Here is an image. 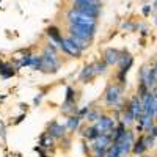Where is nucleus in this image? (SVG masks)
<instances>
[{"instance_id":"f257e3e1","label":"nucleus","mask_w":157,"mask_h":157,"mask_svg":"<svg viewBox=\"0 0 157 157\" xmlns=\"http://www.w3.org/2000/svg\"><path fill=\"white\" fill-rule=\"evenodd\" d=\"M61 66V61L57 57V47L49 43L43 52V72H52L55 74Z\"/></svg>"},{"instance_id":"f03ea898","label":"nucleus","mask_w":157,"mask_h":157,"mask_svg":"<svg viewBox=\"0 0 157 157\" xmlns=\"http://www.w3.org/2000/svg\"><path fill=\"white\" fill-rule=\"evenodd\" d=\"M123 91L124 86L120 83H110L105 90V94H104V101H105L107 107L115 109L116 105L121 104V98H123Z\"/></svg>"},{"instance_id":"7ed1b4c3","label":"nucleus","mask_w":157,"mask_h":157,"mask_svg":"<svg viewBox=\"0 0 157 157\" xmlns=\"http://www.w3.org/2000/svg\"><path fill=\"white\" fill-rule=\"evenodd\" d=\"M68 24L69 25H83V27H98V19H93V17H88L82 13H78L77 10H69L68 11Z\"/></svg>"},{"instance_id":"20e7f679","label":"nucleus","mask_w":157,"mask_h":157,"mask_svg":"<svg viewBox=\"0 0 157 157\" xmlns=\"http://www.w3.org/2000/svg\"><path fill=\"white\" fill-rule=\"evenodd\" d=\"M138 80L140 83H145L149 90H152L155 85H157V78H155V71L154 68L151 66H141V69L138 71Z\"/></svg>"},{"instance_id":"39448f33","label":"nucleus","mask_w":157,"mask_h":157,"mask_svg":"<svg viewBox=\"0 0 157 157\" xmlns=\"http://www.w3.org/2000/svg\"><path fill=\"white\" fill-rule=\"evenodd\" d=\"M116 124L118 123L115 121V118H112L110 115H101L99 120L94 123V126L98 127L101 134H113Z\"/></svg>"},{"instance_id":"423d86ee","label":"nucleus","mask_w":157,"mask_h":157,"mask_svg":"<svg viewBox=\"0 0 157 157\" xmlns=\"http://www.w3.org/2000/svg\"><path fill=\"white\" fill-rule=\"evenodd\" d=\"M98 27H83V25H69V35L78 36L86 41H91L96 35Z\"/></svg>"},{"instance_id":"0eeeda50","label":"nucleus","mask_w":157,"mask_h":157,"mask_svg":"<svg viewBox=\"0 0 157 157\" xmlns=\"http://www.w3.org/2000/svg\"><path fill=\"white\" fill-rule=\"evenodd\" d=\"M60 49H61L68 57H72V58H80V57H82V52H83L77 44H74V43L71 41L69 36L63 39V44H61Z\"/></svg>"},{"instance_id":"6e6552de","label":"nucleus","mask_w":157,"mask_h":157,"mask_svg":"<svg viewBox=\"0 0 157 157\" xmlns=\"http://www.w3.org/2000/svg\"><path fill=\"white\" fill-rule=\"evenodd\" d=\"M46 132L52 137V138H55V140H61L63 137H66L68 134V129L64 124H60L57 121H52L49 126H47V130Z\"/></svg>"},{"instance_id":"1a4fd4ad","label":"nucleus","mask_w":157,"mask_h":157,"mask_svg":"<svg viewBox=\"0 0 157 157\" xmlns=\"http://www.w3.org/2000/svg\"><path fill=\"white\" fill-rule=\"evenodd\" d=\"M134 143H135V135H134V132H132V130H127L126 135L123 137V140L120 141L121 157H127V154H129V152H132Z\"/></svg>"},{"instance_id":"9d476101","label":"nucleus","mask_w":157,"mask_h":157,"mask_svg":"<svg viewBox=\"0 0 157 157\" xmlns=\"http://www.w3.org/2000/svg\"><path fill=\"white\" fill-rule=\"evenodd\" d=\"M74 10H77L78 13L88 16V17H93V19H98L99 14H101V6H88V5H72Z\"/></svg>"},{"instance_id":"9b49d317","label":"nucleus","mask_w":157,"mask_h":157,"mask_svg":"<svg viewBox=\"0 0 157 157\" xmlns=\"http://www.w3.org/2000/svg\"><path fill=\"white\" fill-rule=\"evenodd\" d=\"M120 55H121V52L118 50V49H113V47H109L104 50V54H102V60L105 61L109 66H113V64H118V60H120Z\"/></svg>"},{"instance_id":"f8f14e48","label":"nucleus","mask_w":157,"mask_h":157,"mask_svg":"<svg viewBox=\"0 0 157 157\" xmlns=\"http://www.w3.org/2000/svg\"><path fill=\"white\" fill-rule=\"evenodd\" d=\"M94 77H98V75H96V72H94L93 63L85 64L83 69L80 71V75H78V78H80V82H82V83H88V82H91Z\"/></svg>"},{"instance_id":"ddd939ff","label":"nucleus","mask_w":157,"mask_h":157,"mask_svg":"<svg viewBox=\"0 0 157 157\" xmlns=\"http://www.w3.org/2000/svg\"><path fill=\"white\" fill-rule=\"evenodd\" d=\"M61 113L68 115V116L77 115V113H78V107H77L75 99H64L63 105H61Z\"/></svg>"},{"instance_id":"4468645a","label":"nucleus","mask_w":157,"mask_h":157,"mask_svg":"<svg viewBox=\"0 0 157 157\" xmlns=\"http://www.w3.org/2000/svg\"><path fill=\"white\" fill-rule=\"evenodd\" d=\"M47 36H49V39H50V43L52 44H57L58 47H61V44H63V36H61V33H60V30L57 29V27H54V25H52V27H49L47 29Z\"/></svg>"},{"instance_id":"2eb2a0df","label":"nucleus","mask_w":157,"mask_h":157,"mask_svg":"<svg viewBox=\"0 0 157 157\" xmlns=\"http://www.w3.org/2000/svg\"><path fill=\"white\" fill-rule=\"evenodd\" d=\"M80 123H82V118L80 116H78V115H71V116H68V120H66V123H64V126H66L69 134H74L75 130L80 127Z\"/></svg>"},{"instance_id":"dca6fc26","label":"nucleus","mask_w":157,"mask_h":157,"mask_svg":"<svg viewBox=\"0 0 157 157\" xmlns=\"http://www.w3.org/2000/svg\"><path fill=\"white\" fill-rule=\"evenodd\" d=\"M127 132V126L123 123V121H118L115 130H113V134H112V138H113V143H120L123 140V137L126 135Z\"/></svg>"},{"instance_id":"f3484780","label":"nucleus","mask_w":157,"mask_h":157,"mask_svg":"<svg viewBox=\"0 0 157 157\" xmlns=\"http://www.w3.org/2000/svg\"><path fill=\"white\" fill-rule=\"evenodd\" d=\"M148 151V146H146V143H145V135H140L135 143H134V148H132V154L134 155H143Z\"/></svg>"},{"instance_id":"a211bd4d","label":"nucleus","mask_w":157,"mask_h":157,"mask_svg":"<svg viewBox=\"0 0 157 157\" xmlns=\"http://www.w3.org/2000/svg\"><path fill=\"white\" fill-rule=\"evenodd\" d=\"M82 135H83V138H85L86 141H94V140H96L99 135H102V134L98 130V127H96L94 124H91V126H86V127L83 129Z\"/></svg>"},{"instance_id":"6ab92c4d","label":"nucleus","mask_w":157,"mask_h":157,"mask_svg":"<svg viewBox=\"0 0 157 157\" xmlns=\"http://www.w3.org/2000/svg\"><path fill=\"white\" fill-rule=\"evenodd\" d=\"M16 74L14 68H13V64L10 63H0V77H3V78H11L13 75Z\"/></svg>"},{"instance_id":"aec40b11","label":"nucleus","mask_w":157,"mask_h":157,"mask_svg":"<svg viewBox=\"0 0 157 157\" xmlns=\"http://www.w3.org/2000/svg\"><path fill=\"white\" fill-rule=\"evenodd\" d=\"M39 146L44 148V149L54 148V146H55V138H52V137L46 132V134H43L41 137H39Z\"/></svg>"},{"instance_id":"412c9836","label":"nucleus","mask_w":157,"mask_h":157,"mask_svg":"<svg viewBox=\"0 0 157 157\" xmlns=\"http://www.w3.org/2000/svg\"><path fill=\"white\" fill-rule=\"evenodd\" d=\"M69 39H71L74 44H77L82 50L88 49L90 47V43H91V41H86V39H82V38H78V36H74V35H69Z\"/></svg>"},{"instance_id":"4be33fe9","label":"nucleus","mask_w":157,"mask_h":157,"mask_svg":"<svg viewBox=\"0 0 157 157\" xmlns=\"http://www.w3.org/2000/svg\"><path fill=\"white\" fill-rule=\"evenodd\" d=\"M93 66H94V72H96V75H101V74H105V72H107L109 64L102 60V61H96V63H93Z\"/></svg>"},{"instance_id":"5701e85b","label":"nucleus","mask_w":157,"mask_h":157,"mask_svg":"<svg viewBox=\"0 0 157 157\" xmlns=\"http://www.w3.org/2000/svg\"><path fill=\"white\" fill-rule=\"evenodd\" d=\"M32 68L35 71H43V55H33Z\"/></svg>"},{"instance_id":"b1692460","label":"nucleus","mask_w":157,"mask_h":157,"mask_svg":"<svg viewBox=\"0 0 157 157\" xmlns=\"http://www.w3.org/2000/svg\"><path fill=\"white\" fill-rule=\"evenodd\" d=\"M101 115H102V113H101L99 110H93V109H91V110L88 112V115H86L85 120H86L88 123H93V124H94V123L99 120V116H101Z\"/></svg>"},{"instance_id":"393cba45","label":"nucleus","mask_w":157,"mask_h":157,"mask_svg":"<svg viewBox=\"0 0 157 157\" xmlns=\"http://www.w3.org/2000/svg\"><path fill=\"white\" fill-rule=\"evenodd\" d=\"M74 5H88V6H101V0H74Z\"/></svg>"},{"instance_id":"a878e982","label":"nucleus","mask_w":157,"mask_h":157,"mask_svg":"<svg viewBox=\"0 0 157 157\" xmlns=\"http://www.w3.org/2000/svg\"><path fill=\"white\" fill-rule=\"evenodd\" d=\"M91 110V107L90 105H85V107H82V109H78V116H80L82 118V120H85V118H86V115H88V112Z\"/></svg>"},{"instance_id":"bb28decb","label":"nucleus","mask_w":157,"mask_h":157,"mask_svg":"<svg viewBox=\"0 0 157 157\" xmlns=\"http://www.w3.org/2000/svg\"><path fill=\"white\" fill-rule=\"evenodd\" d=\"M145 143H146L148 149L152 148V146H154V137H151L149 134H145Z\"/></svg>"},{"instance_id":"cd10ccee","label":"nucleus","mask_w":157,"mask_h":157,"mask_svg":"<svg viewBox=\"0 0 157 157\" xmlns=\"http://www.w3.org/2000/svg\"><path fill=\"white\" fill-rule=\"evenodd\" d=\"M66 99H75V90L72 86L66 88Z\"/></svg>"},{"instance_id":"c85d7f7f","label":"nucleus","mask_w":157,"mask_h":157,"mask_svg":"<svg viewBox=\"0 0 157 157\" xmlns=\"http://www.w3.org/2000/svg\"><path fill=\"white\" fill-rule=\"evenodd\" d=\"M35 151H36L39 155H41V157H49V155H47V152H46V149H44V148H41V146H36V148H35Z\"/></svg>"},{"instance_id":"c756f323","label":"nucleus","mask_w":157,"mask_h":157,"mask_svg":"<svg viewBox=\"0 0 157 157\" xmlns=\"http://www.w3.org/2000/svg\"><path fill=\"white\" fill-rule=\"evenodd\" d=\"M151 11H152V8H151L149 5H145V6H143V10H141V13H143L145 16H149V14H151Z\"/></svg>"},{"instance_id":"7c9ffc66","label":"nucleus","mask_w":157,"mask_h":157,"mask_svg":"<svg viewBox=\"0 0 157 157\" xmlns=\"http://www.w3.org/2000/svg\"><path fill=\"white\" fill-rule=\"evenodd\" d=\"M148 134H149L151 137H154V138L157 137V126H155V124H154V126H152V127L148 130Z\"/></svg>"},{"instance_id":"2f4dec72","label":"nucleus","mask_w":157,"mask_h":157,"mask_svg":"<svg viewBox=\"0 0 157 157\" xmlns=\"http://www.w3.org/2000/svg\"><path fill=\"white\" fill-rule=\"evenodd\" d=\"M43 96H44V93H39V94H38V96H36V98L33 99V104H35V105H38V104H39V102H41V99H43Z\"/></svg>"},{"instance_id":"473e14b6","label":"nucleus","mask_w":157,"mask_h":157,"mask_svg":"<svg viewBox=\"0 0 157 157\" xmlns=\"http://www.w3.org/2000/svg\"><path fill=\"white\" fill-rule=\"evenodd\" d=\"M24 118H25V113H22L21 116H17V118H16V121H14V124H19V123H21V121L24 120Z\"/></svg>"},{"instance_id":"72a5a7b5","label":"nucleus","mask_w":157,"mask_h":157,"mask_svg":"<svg viewBox=\"0 0 157 157\" xmlns=\"http://www.w3.org/2000/svg\"><path fill=\"white\" fill-rule=\"evenodd\" d=\"M152 68H154V71H155V78H157V58H155V63H154Z\"/></svg>"},{"instance_id":"f704fd0d","label":"nucleus","mask_w":157,"mask_h":157,"mask_svg":"<svg viewBox=\"0 0 157 157\" xmlns=\"http://www.w3.org/2000/svg\"><path fill=\"white\" fill-rule=\"evenodd\" d=\"M24 109L27 110V104H21V110H24Z\"/></svg>"},{"instance_id":"c9c22d12","label":"nucleus","mask_w":157,"mask_h":157,"mask_svg":"<svg viewBox=\"0 0 157 157\" xmlns=\"http://www.w3.org/2000/svg\"><path fill=\"white\" fill-rule=\"evenodd\" d=\"M154 8L157 10V0H154Z\"/></svg>"},{"instance_id":"e433bc0d","label":"nucleus","mask_w":157,"mask_h":157,"mask_svg":"<svg viewBox=\"0 0 157 157\" xmlns=\"http://www.w3.org/2000/svg\"><path fill=\"white\" fill-rule=\"evenodd\" d=\"M155 116H157V107H155Z\"/></svg>"},{"instance_id":"4c0bfd02","label":"nucleus","mask_w":157,"mask_h":157,"mask_svg":"<svg viewBox=\"0 0 157 157\" xmlns=\"http://www.w3.org/2000/svg\"><path fill=\"white\" fill-rule=\"evenodd\" d=\"M0 63H2V61H0Z\"/></svg>"}]
</instances>
